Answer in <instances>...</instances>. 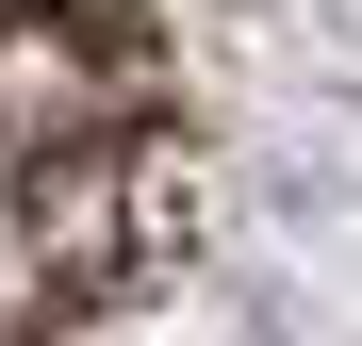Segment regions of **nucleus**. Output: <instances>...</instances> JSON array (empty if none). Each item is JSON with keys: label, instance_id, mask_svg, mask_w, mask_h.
<instances>
[{"label": "nucleus", "instance_id": "f03ea898", "mask_svg": "<svg viewBox=\"0 0 362 346\" xmlns=\"http://www.w3.org/2000/svg\"><path fill=\"white\" fill-rule=\"evenodd\" d=\"M49 313H83V297H66V248H49L33 182H0V346H33Z\"/></svg>", "mask_w": 362, "mask_h": 346}, {"label": "nucleus", "instance_id": "f257e3e1", "mask_svg": "<svg viewBox=\"0 0 362 346\" xmlns=\"http://www.w3.org/2000/svg\"><path fill=\"white\" fill-rule=\"evenodd\" d=\"M115 132H165L148 50L99 17V0H17V17H0V182H33V165H66V149H115Z\"/></svg>", "mask_w": 362, "mask_h": 346}]
</instances>
